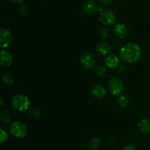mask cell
Wrapping results in <instances>:
<instances>
[{
  "instance_id": "6da1fadb",
  "label": "cell",
  "mask_w": 150,
  "mask_h": 150,
  "mask_svg": "<svg viewBox=\"0 0 150 150\" xmlns=\"http://www.w3.org/2000/svg\"><path fill=\"white\" fill-rule=\"evenodd\" d=\"M120 58L127 63H135L142 56V49L136 43L129 42L122 47L120 52Z\"/></svg>"
},
{
  "instance_id": "7a4b0ae2",
  "label": "cell",
  "mask_w": 150,
  "mask_h": 150,
  "mask_svg": "<svg viewBox=\"0 0 150 150\" xmlns=\"http://www.w3.org/2000/svg\"><path fill=\"white\" fill-rule=\"evenodd\" d=\"M12 105L18 111H26L30 106V100L23 95H16L12 98Z\"/></svg>"
},
{
  "instance_id": "3957f363",
  "label": "cell",
  "mask_w": 150,
  "mask_h": 150,
  "mask_svg": "<svg viewBox=\"0 0 150 150\" xmlns=\"http://www.w3.org/2000/svg\"><path fill=\"white\" fill-rule=\"evenodd\" d=\"M12 135L18 139H23L27 134V127L22 122H14L10 126Z\"/></svg>"
},
{
  "instance_id": "277c9868",
  "label": "cell",
  "mask_w": 150,
  "mask_h": 150,
  "mask_svg": "<svg viewBox=\"0 0 150 150\" xmlns=\"http://www.w3.org/2000/svg\"><path fill=\"white\" fill-rule=\"evenodd\" d=\"M100 21L105 26H111L117 21V16L114 11L109 9L103 10L100 14Z\"/></svg>"
},
{
  "instance_id": "5b68a950",
  "label": "cell",
  "mask_w": 150,
  "mask_h": 150,
  "mask_svg": "<svg viewBox=\"0 0 150 150\" xmlns=\"http://www.w3.org/2000/svg\"><path fill=\"white\" fill-rule=\"evenodd\" d=\"M109 90L112 95L118 96L122 93L124 90V84L120 79L117 77H114L111 79L108 83Z\"/></svg>"
},
{
  "instance_id": "8992f818",
  "label": "cell",
  "mask_w": 150,
  "mask_h": 150,
  "mask_svg": "<svg viewBox=\"0 0 150 150\" xmlns=\"http://www.w3.org/2000/svg\"><path fill=\"white\" fill-rule=\"evenodd\" d=\"M82 10L86 14L93 15L99 11L101 12L103 9L94 0H86L82 4Z\"/></svg>"
},
{
  "instance_id": "52a82bcc",
  "label": "cell",
  "mask_w": 150,
  "mask_h": 150,
  "mask_svg": "<svg viewBox=\"0 0 150 150\" xmlns=\"http://www.w3.org/2000/svg\"><path fill=\"white\" fill-rule=\"evenodd\" d=\"M13 40V35L10 30L2 28L0 30V48H6L11 44Z\"/></svg>"
},
{
  "instance_id": "ba28073f",
  "label": "cell",
  "mask_w": 150,
  "mask_h": 150,
  "mask_svg": "<svg viewBox=\"0 0 150 150\" xmlns=\"http://www.w3.org/2000/svg\"><path fill=\"white\" fill-rule=\"evenodd\" d=\"M81 63L86 69H92L96 64V60L92 54L86 52L81 57Z\"/></svg>"
},
{
  "instance_id": "9c48e42d",
  "label": "cell",
  "mask_w": 150,
  "mask_h": 150,
  "mask_svg": "<svg viewBox=\"0 0 150 150\" xmlns=\"http://www.w3.org/2000/svg\"><path fill=\"white\" fill-rule=\"evenodd\" d=\"M114 32L115 35L120 38H125L129 35V29L123 23H117L114 26Z\"/></svg>"
},
{
  "instance_id": "30bf717a",
  "label": "cell",
  "mask_w": 150,
  "mask_h": 150,
  "mask_svg": "<svg viewBox=\"0 0 150 150\" xmlns=\"http://www.w3.org/2000/svg\"><path fill=\"white\" fill-rule=\"evenodd\" d=\"M111 50H112L111 45L106 42H100L96 45V51L102 56H106L109 54Z\"/></svg>"
},
{
  "instance_id": "8fae6325",
  "label": "cell",
  "mask_w": 150,
  "mask_h": 150,
  "mask_svg": "<svg viewBox=\"0 0 150 150\" xmlns=\"http://www.w3.org/2000/svg\"><path fill=\"white\" fill-rule=\"evenodd\" d=\"M92 93L98 99H103L106 96V90L105 87L100 84H96L93 86L92 89Z\"/></svg>"
},
{
  "instance_id": "7c38bea8",
  "label": "cell",
  "mask_w": 150,
  "mask_h": 150,
  "mask_svg": "<svg viewBox=\"0 0 150 150\" xmlns=\"http://www.w3.org/2000/svg\"><path fill=\"white\" fill-rule=\"evenodd\" d=\"M13 55L6 51H1V65L2 67H9L13 62Z\"/></svg>"
},
{
  "instance_id": "4fadbf2b",
  "label": "cell",
  "mask_w": 150,
  "mask_h": 150,
  "mask_svg": "<svg viewBox=\"0 0 150 150\" xmlns=\"http://www.w3.org/2000/svg\"><path fill=\"white\" fill-rule=\"evenodd\" d=\"M105 63L107 67H108L109 68H116L119 65L120 59H119L117 55L111 54V55H108L105 58Z\"/></svg>"
},
{
  "instance_id": "5bb4252c",
  "label": "cell",
  "mask_w": 150,
  "mask_h": 150,
  "mask_svg": "<svg viewBox=\"0 0 150 150\" xmlns=\"http://www.w3.org/2000/svg\"><path fill=\"white\" fill-rule=\"evenodd\" d=\"M138 128L142 133H150V119H142L138 123Z\"/></svg>"
},
{
  "instance_id": "9a60e30c",
  "label": "cell",
  "mask_w": 150,
  "mask_h": 150,
  "mask_svg": "<svg viewBox=\"0 0 150 150\" xmlns=\"http://www.w3.org/2000/svg\"><path fill=\"white\" fill-rule=\"evenodd\" d=\"M100 139L98 137L92 138L88 142V148L90 150H97L100 146Z\"/></svg>"
},
{
  "instance_id": "2e32d148",
  "label": "cell",
  "mask_w": 150,
  "mask_h": 150,
  "mask_svg": "<svg viewBox=\"0 0 150 150\" xmlns=\"http://www.w3.org/2000/svg\"><path fill=\"white\" fill-rule=\"evenodd\" d=\"M1 80L5 84H12L13 83V78L10 73H4L1 76Z\"/></svg>"
},
{
  "instance_id": "e0dca14e",
  "label": "cell",
  "mask_w": 150,
  "mask_h": 150,
  "mask_svg": "<svg viewBox=\"0 0 150 150\" xmlns=\"http://www.w3.org/2000/svg\"><path fill=\"white\" fill-rule=\"evenodd\" d=\"M117 102H118L119 105L120 107H122V108H126L129 105V100L127 99V98L125 96H123V95L122 96H120L118 98Z\"/></svg>"
},
{
  "instance_id": "ac0fdd59",
  "label": "cell",
  "mask_w": 150,
  "mask_h": 150,
  "mask_svg": "<svg viewBox=\"0 0 150 150\" xmlns=\"http://www.w3.org/2000/svg\"><path fill=\"white\" fill-rule=\"evenodd\" d=\"M0 118H1V121L4 123H6V124H8L11 121V117H10V114L7 111H3V112H1Z\"/></svg>"
},
{
  "instance_id": "d6986e66",
  "label": "cell",
  "mask_w": 150,
  "mask_h": 150,
  "mask_svg": "<svg viewBox=\"0 0 150 150\" xmlns=\"http://www.w3.org/2000/svg\"><path fill=\"white\" fill-rule=\"evenodd\" d=\"M99 35L100 37L101 38L102 40H106L107 38L109 36V30L107 28L103 27L102 29H100V30L99 31Z\"/></svg>"
},
{
  "instance_id": "ffe728a7",
  "label": "cell",
  "mask_w": 150,
  "mask_h": 150,
  "mask_svg": "<svg viewBox=\"0 0 150 150\" xmlns=\"http://www.w3.org/2000/svg\"><path fill=\"white\" fill-rule=\"evenodd\" d=\"M29 114L33 118H39L41 115V111L38 108H34L29 111Z\"/></svg>"
},
{
  "instance_id": "44dd1931",
  "label": "cell",
  "mask_w": 150,
  "mask_h": 150,
  "mask_svg": "<svg viewBox=\"0 0 150 150\" xmlns=\"http://www.w3.org/2000/svg\"><path fill=\"white\" fill-rule=\"evenodd\" d=\"M8 139V134L6 130L3 129H0V143L3 144L6 142Z\"/></svg>"
},
{
  "instance_id": "7402d4cb",
  "label": "cell",
  "mask_w": 150,
  "mask_h": 150,
  "mask_svg": "<svg viewBox=\"0 0 150 150\" xmlns=\"http://www.w3.org/2000/svg\"><path fill=\"white\" fill-rule=\"evenodd\" d=\"M95 73L99 76H103L106 73V68L104 66L99 65L95 68Z\"/></svg>"
},
{
  "instance_id": "603a6c76",
  "label": "cell",
  "mask_w": 150,
  "mask_h": 150,
  "mask_svg": "<svg viewBox=\"0 0 150 150\" xmlns=\"http://www.w3.org/2000/svg\"><path fill=\"white\" fill-rule=\"evenodd\" d=\"M18 14L20 15L21 16H25L28 14V10L27 7L24 4H21L20 7H18Z\"/></svg>"
},
{
  "instance_id": "cb8c5ba5",
  "label": "cell",
  "mask_w": 150,
  "mask_h": 150,
  "mask_svg": "<svg viewBox=\"0 0 150 150\" xmlns=\"http://www.w3.org/2000/svg\"><path fill=\"white\" fill-rule=\"evenodd\" d=\"M122 150H136V147L133 144H127L125 145Z\"/></svg>"
},
{
  "instance_id": "d4e9b609",
  "label": "cell",
  "mask_w": 150,
  "mask_h": 150,
  "mask_svg": "<svg viewBox=\"0 0 150 150\" xmlns=\"http://www.w3.org/2000/svg\"><path fill=\"white\" fill-rule=\"evenodd\" d=\"M99 1L100 4H103V5H109L114 1V0H99Z\"/></svg>"
},
{
  "instance_id": "484cf974",
  "label": "cell",
  "mask_w": 150,
  "mask_h": 150,
  "mask_svg": "<svg viewBox=\"0 0 150 150\" xmlns=\"http://www.w3.org/2000/svg\"><path fill=\"white\" fill-rule=\"evenodd\" d=\"M9 1L13 3H16V4H21V3L23 2L24 0H9Z\"/></svg>"
},
{
  "instance_id": "4316f807",
  "label": "cell",
  "mask_w": 150,
  "mask_h": 150,
  "mask_svg": "<svg viewBox=\"0 0 150 150\" xmlns=\"http://www.w3.org/2000/svg\"><path fill=\"white\" fill-rule=\"evenodd\" d=\"M0 100H1V103H0V105H2V104H3V99H2V98H1H1H0Z\"/></svg>"
},
{
  "instance_id": "83f0119b",
  "label": "cell",
  "mask_w": 150,
  "mask_h": 150,
  "mask_svg": "<svg viewBox=\"0 0 150 150\" xmlns=\"http://www.w3.org/2000/svg\"><path fill=\"white\" fill-rule=\"evenodd\" d=\"M149 114H150V110H149Z\"/></svg>"
}]
</instances>
